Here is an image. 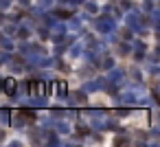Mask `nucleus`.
<instances>
[{
    "mask_svg": "<svg viewBox=\"0 0 160 147\" xmlns=\"http://www.w3.org/2000/svg\"><path fill=\"white\" fill-rule=\"evenodd\" d=\"M5 84H7V86H5V90H7V94H13V90H16V81H13V79H7Z\"/></svg>",
    "mask_w": 160,
    "mask_h": 147,
    "instance_id": "f257e3e1",
    "label": "nucleus"
},
{
    "mask_svg": "<svg viewBox=\"0 0 160 147\" xmlns=\"http://www.w3.org/2000/svg\"><path fill=\"white\" fill-rule=\"evenodd\" d=\"M29 92H38V84H35V81H31V86H29Z\"/></svg>",
    "mask_w": 160,
    "mask_h": 147,
    "instance_id": "f03ea898",
    "label": "nucleus"
},
{
    "mask_svg": "<svg viewBox=\"0 0 160 147\" xmlns=\"http://www.w3.org/2000/svg\"><path fill=\"white\" fill-rule=\"evenodd\" d=\"M0 90H2V86H0Z\"/></svg>",
    "mask_w": 160,
    "mask_h": 147,
    "instance_id": "7ed1b4c3",
    "label": "nucleus"
}]
</instances>
